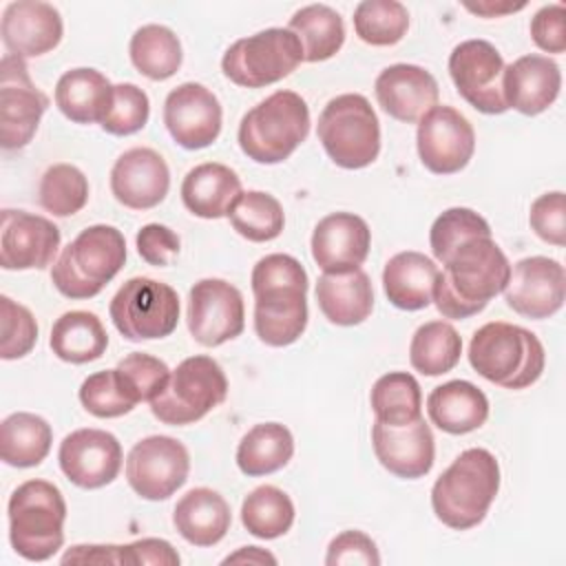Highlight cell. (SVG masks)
Listing matches in <instances>:
<instances>
[{
	"label": "cell",
	"instance_id": "cell-1",
	"mask_svg": "<svg viewBox=\"0 0 566 566\" xmlns=\"http://www.w3.org/2000/svg\"><path fill=\"white\" fill-rule=\"evenodd\" d=\"M509 274L511 263L491 237L471 239L442 263L433 283V303L444 318L475 316L506 287Z\"/></svg>",
	"mask_w": 566,
	"mask_h": 566
},
{
	"label": "cell",
	"instance_id": "cell-2",
	"mask_svg": "<svg viewBox=\"0 0 566 566\" xmlns=\"http://www.w3.org/2000/svg\"><path fill=\"white\" fill-rule=\"evenodd\" d=\"M254 332L270 347H285L307 327V272L290 254H265L252 268Z\"/></svg>",
	"mask_w": 566,
	"mask_h": 566
},
{
	"label": "cell",
	"instance_id": "cell-3",
	"mask_svg": "<svg viewBox=\"0 0 566 566\" xmlns=\"http://www.w3.org/2000/svg\"><path fill=\"white\" fill-rule=\"evenodd\" d=\"M500 491V464L482 447L462 451L433 482L431 506L436 517L455 531L478 526Z\"/></svg>",
	"mask_w": 566,
	"mask_h": 566
},
{
	"label": "cell",
	"instance_id": "cell-4",
	"mask_svg": "<svg viewBox=\"0 0 566 566\" xmlns=\"http://www.w3.org/2000/svg\"><path fill=\"white\" fill-rule=\"evenodd\" d=\"M469 363L489 382L504 389H524L539 380L546 352L531 329L493 321L471 336Z\"/></svg>",
	"mask_w": 566,
	"mask_h": 566
},
{
	"label": "cell",
	"instance_id": "cell-5",
	"mask_svg": "<svg viewBox=\"0 0 566 566\" xmlns=\"http://www.w3.org/2000/svg\"><path fill=\"white\" fill-rule=\"evenodd\" d=\"M126 239L106 223L84 228L51 268L55 290L66 298L97 296L124 268Z\"/></svg>",
	"mask_w": 566,
	"mask_h": 566
},
{
	"label": "cell",
	"instance_id": "cell-6",
	"mask_svg": "<svg viewBox=\"0 0 566 566\" xmlns=\"http://www.w3.org/2000/svg\"><path fill=\"white\" fill-rule=\"evenodd\" d=\"M9 542L29 559L44 562L64 544L66 502L62 491L49 480H27L9 497Z\"/></svg>",
	"mask_w": 566,
	"mask_h": 566
},
{
	"label": "cell",
	"instance_id": "cell-7",
	"mask_svg": "<svg viewBox=\"0 0 566 566\" xmlns=\"http://www.w3.org/2000/svg\"><path fill=\"white\" fill-rule=\"evenodd\" d=\"M310 133V108L294 91H274L239 124V146L256 164L285 161Z\"/></svg>",
	"mask_w": 566,
	"mask_h": 566
},
{
	"label": "cell",
	"instance_id": "cell-8",
	"mask_svg": "<svg viewBox=\"0 0 566 566\" xmlns=\"http://www.w3.org/2000/svg\"><path fill=\"white\" fill-rule=\"evenodd\" d=\"M316 135L327 157L347 170L374 164L380 153L378 115L360 93L332 97L318 115Z\"/></svg>",
	"mask_w": 566,
	"mask_h": 566
},
{
	"label": "cell",
	"instance_id": "cell-9",
	"mask_svg": "<svg viewBox=\"0 0 566 566\" xmlns=\"http://www.w3.org/2000/svg\"><path fill=\"white\" fill-rule=\"evenodd\" d=\"M226 396L228 378L221 365L210 356L197 354L170 371L164 391L150 400V411L164 424H192L219 407Z\"/></svg>",
	"mask_w": 566,
	"mask_h": 566
},
{
	"label": "cell",
	"instance_id": "cell-10",
	"mask_svg": "<svg viewBox=\"0 0 566 566\" xmlns=\"http://www.w3.org/2000/svg\"><path fill=\"white\" fill-rule=\"evenodd\" d=\"M301 62V40L290 29L270 27L232 42L223 53L221 71L237 86L261 88L287 77Z\"/></svg>",
	"mask_w": 566,
	"mask_h": 566
},
{
	"label": "cell",
	"instance_id": "cell-11",
	"mask_svg": "<svg viewBox=\"0 0 566 566\" xmlns=\"http://www.w3.org/2000/svg\"><path fill=\"white\" fill-rule=\"evenodd\" d=\"M108 314L128 340L166 338L179 323V296L168 283L133 276L111 298Z\"/></svg>",
	"mask_w": 566,
	"mask_h": 566
},
{
	"label": "cell",
	"instance_id": "cell-12",
	"mask_svg": "<svg viewBox=\"0 0 566 566\" xmlns=\"http://www.w3.org/2000/svg\"><path fill=\"white\" fill-rule=\"evenodd\" d=\"M188 449L170 436H148L126 455L128 486L144 500H168L188 480Z\"/></svg>",
	"mask_w": 566,
	"mask_h": 566
},
{
	"label": "cell",
	"instance_id": "cell-13",
	"mask_svg": "<svg viewBox=\"0 0 566 566\" xmlns=\"http://www.w3.org/2000/svg\"><path fill=\"white\" fill-rule=\"evenodd\" d=\"M49 108V97L33 84L24 57L4 53L0 62V142L4 150L24 148Z\"/></svg>",
	"mask_w": 566,
	"mask_h": 566
},
{
	"label": "cell",
	"instance_id": "cell-14",
	"mask_svg": "<svg viewBox=\"0 0 566 566\" xmlns=\"http://www.w3.org/2000/svg\"><path fill=\"white\" fill-rule=\"evenodd\" d=\"M504 66L500 51L486 40H464L449 55V75L455 91L486 115L509 111L502 91Z\"/></svg>",
	"mask_w": 566,
	"mask_h": 566
},
{
	"label": "cell",
	"instance_id": "cell-15",
	"mask_svg": "<svg viewBox=\"0 0 566 566\" xmlns=\"http://www.w3.org/2000/svg\"><path fill=\"white\" fill-rule=\"evenodd\" d=\"M188 332L203 347L237 338L245 327L241 292L223 279H201L188 294Z\"/></svg>",
	"mask_w": 566,
	"mask_h": 566
},
{
	"label": "cell",
	"instance_id": "cell-16",
	"mask_svg": "<svg viewBox=\"0 0 566 566\" xmlns=\"http://www.w3.org/2000/svg\"><path fill=\"white\" fill-rule=\"evenodd\" d=\"M418 155L427 170L436 175L460 172L475 150L471 122L453 106H433L418 122Z\"/></svg>",
	"mask_w": 566,
	"mask_h": 566
},
{
	"label": "cell",
	"instance_id": "cell-17",
	"mask_svg": "<svg viewBox=\"0 0 566 566\" xmlns=\"http://www.w3.org/2000/svg\"><path fill=\"white\" fill-rule=\"evenodd\" d=\"M506 305L526 318H548L562 310L566 296L564 265L548 256H526L511 268L502 290Z\"/></svg>",
	"mask_w": 566,
	"mask_h": 566
},
{
	"label": "cell",
	"instance_id": "cell-18",
	"mask_svg": "<svg viewBox=\"0 0 566 566\" xmlns=\"http://www.w3.org/2000/svg\"><path fill=\"white\" fill-rule=\"evenodd\" d=\"M223 111L217 95L197 82H184L166 95L164 124L170 137L188 150H199L217 142Z\"/></svg>",
	"mask_w": 566,
	"mask_h": 566
},
{
	"label": "cell",
	"instance_id": "cell-19",
	"mask_svg": "<svg viewBox=\"0 0 566 566\" xmlns=\"http://www.w3.org/2000/svg\"><path fill=\"white\" fill-rule=\"evenodd\" d=\"M62 473L80 489H102L111 484L122 469V444L104 429L71 431L57 451Z\"/></svg>",
	"mask_w": 566,
	"mask_h": 566
},
{
	"label": "cell",
	"instance_id": "cell-20",
	"mask_svg": "<svg viewBox=\"0 0 566 566\" xmlns=\"http://www.w3.org/2000/svg\"><path fill=\"white\" fill-rule=\"evenodd\" d=\"M60 248V228L27 210H2L0 265L4 270H44Z\"/></svg>",
	"mask_w": 566,
	"mask_h": 566
},
{
	"label": "cell",
	"instance_id": "cell-21",
	"mask_svg": "<svg viewBox=\"0 0 566 566\" xmlns=\"http://www.w3.org/2000/svg\"><path fill=\"white\" fill-rule=\"evenodd\" d=\"M371 444L378 462L402 480H416L431 471L436 458V440L424 418L409 424H371Z\"/></svg>",
	"mask_w": 566,
	"mask_h": 566
},
{
	"label": "cell",
	"instance_id": "cell-22",
	"mask_svg": "<svg viewBox=\"0 0 566 566\" xmlns=\"http://www.w3.org/2000/svg\"><path fill=\"white\" fill-rule=\"evenodd\" d=\"M170 188V170L164 157L146 146H137L117 157L111 168V192L130 210L159 206Z\"/></svg>",
	"mask_w": 566,
	"mask_h": 566
},
{
	"label": "cell",
	"instance_id": "cell-23",
	"mask_svg": "<svg viewBox=\"0 0 566 566\" xmlns=\"http://www.w3.org/2000/svg\"><path fill=\"white\" fill-rule=\"evenodd\" d=\"M371 230L354 212H332L312 232V256L325 274L360 270L369 254Z\"/></svg>",
	"mask_w": 566,
	"mask_h": 566
},
{
	"label": "cell",
	"instance_id": "cell-24",
	"mask_svg": "<svg viewBox=\"0 0 566 566\" xmlns=\"http://www.w3.org/2000/svg\"><path fill=\"white\" fill-rule=\"evenodd\" d=\"M7 53L38 57L53 51L64 33L60 11L40 0H18L7 4L0 24Z\"/></svg>",
	"mask_w": 566,
	"mask_h": 566
},
{
	"label": "cell",
	"instance_id": "cell-25",
	"mask_svg": "<svg viewBox=\"0 0 566 566\" xmlns=\"http://www.w3.org/2000/svg\"><path fill=\"white\" fill-rule=\"evenodd\" d=\"M380 108L405 124L420 122L424 113L438 106V82L418 64H391L380 71L374 84Z\"/></svg>",
	"mask_w": 566,
	"mask_h": 566
},
{
	"label": "cell",
	"instance_id": "cell-26",
	"mask_svg": "<svg viewBox=\"0 0 566 566\" xmlns=\"http://www.w3.org/2000/svg\"><path fill=\"white\" fill-rule=\"evenodd\" d=\"M562 73L555 60L528 53L504 66L502 91L509 108L522 115L544 113L559 95Z\"/></svg>",
	"mask_w": 566,
	"mask_h": 566
},
{
	"label": "cell",
	"instance_id": "cell-27",
	"mask_svg": "<svg viewBox=\"0 0 566 566\" xmlns=\"http://www.w3.org/2000/svg\"><path fill=\"white\" fill-rule=\"evenodd\" d=\"M232 513L221 493L197 486L179 497L172 511L177 533L192 546H214L230 531Z\"/></svg>",
	"mask_w": 566,
	"mask_h": 566
},
{
	"label": "cell",
	"instance_id": "cell-28",
	"mask_svg": "<svg viewBox=\"0 0 566 566\" xmlns=\"http://www.w3.org/2000/svg\"><path fill=\"white\" fill-rule=\"evenodd\" d=\"M241 192L239 175L230 166L217 161H206L190 168L181 181L184 206L201 219L228 217Z\"/></svg>",
	"mask_w": 566,
	"mask_h": 566
},
{
	"label": "cell",
	"instance_id": "cell-29",
	"mask_svg": "<svg viewBox=\"0 0 566 566\" xmlns=\"http://www.w3.org/2000/svg\"><path fill=\"white\" fill-rule=\"evenodd\" d=\"M431 422L451 436H464L480 429L489 418V400L480 387L469 380H449L438 385L427 398Z\"/></svg>",
	"mask_w": 566,
	"mask_h": 566
},
{
	"label": "cell",
	"instance_id": "cell-30",
	"mask_svg": "<svg viewBox=\"0 0 566 566\" xmlns=\"http://www.w3.org/2000/svg\"><path fill=\"white\" fill-rule=\"evenodd\" d=\"M438 272L436 261L422 252H398L385 263L382 270L385 296L398 310H422L433 301V283Z\"/></svg>",
	"mask_w": 566,
	"mask_h": 566
},
{
	"label": "cell",
	"instance_id": "cell-31",
	"mask_svg": "<svg viewBox=\"0 0 566 566\" xmlns=\"http://www.w3.org/2000/svg\"><path fill=\"white\" fill-rule=\"evenodd\" d=\"M316 301L323 316L343 327L360 325L374 310V287L363 270L318 276Z\"/></svg>",
	"mask_w": 566,
	"mask_h": 566
},
{
	"label": "cell",
	"instance_id": "cell-32",
	"mask_svg": "<svg viewBox=\"0 0 566 566\" xmlns=\"http://www.w3.org/2000/svg\"><path fill=\"white\" fill-rule=\"evenodd\" d=\"M113 102V84L95 69H71L55 84V104L75 124H102Z\"/></svg>",
	"mask_w": 566,
	"mask_h": 566
},
{
	"label": "cell",
	"instance_id": "cell-33",
	"mask_svg": "<svg viewBox=\"0 0 566 566\" xmlns=\"http://www.w3.org/2000/svg\"><path fill=\"white\" fill-rule=\"evenodd\" d=\"M49 345L60 360L84 365L104 356L108 334L93 312L71 310L53 323Z\"/></svg>",
	"mask_w": 566,
	"mask_h": 566
},
{
	"label": "cell",
	"instance_id": "cell-34",
	"mask_svg": "<svg viewBox=\"0 0 566 566\" xmlns=\"http://www.w3.org/2000/svg\"><path fill=\"white\" fill-rule=\"evenodd\" d=\"M51 424L29 411H15L0 424V458L9 467H38L51 451Z\"/></svg>",
	"mask_w": 566,
	"mask_h": 566
},
{
	"label": "cell",
	"instance_id": "cell-35",
	"mask_svg": "<svg viewBox=\"0 0 566 566\" xmlns=\"http://www.w3.org/2000/svg\"><path fill=\"white\" fill-rule=\"evenodd\" d=\"M294 455V438L281 422L254 424L237 447V467L250 478L283 469Z\"/></svg>",
	"mask_w": 566,
	"mask_h": 566
},
{
	"label": "cell",
	"instance_id": "cell-36",
	"mask_svg": "<svg viewBox=\"0 0 566 566\" xmlns=\"http://www.w3.org/2000/svg\"><path fill=\"white\" fill-rule=\"evenodd\" d=\"M303 46V62H323L334 57L345 42V22L327 4H307L290 18L287 27Z\"/></svg>",
	"mask_w": 566,
	"mask_h": 566
},
{
	"label": "cell",
	"instance_id": "cell-37",
	"mask_svg": "<svg viewBox=\"0 0 566 566\" xmlns=\"http://www.w3.org/2000/svg\"><path fill=\"white\" fill-rule=\"evenodd\" d=\"M133 66L148 80L161 82L172 77L181 66V42L164 24L139 27L128 44Z\"/></svg>",
	"mask_w": 566,
	"mask_h": 566
},
{
	"label": "cell",
	"instance_id": "cell-38",
	"mask_svg": "<svg viewBox=\"0 0 566 566\" xmlns=\"http://www.w3.org/2000/svg\"><path fill=\"white\" fill-rule=\"evenodd\" d=\"M462 338L447 321L420 325L409 343V363L424 376H442L460 363Z\"/></svg>",
	"mask_w": 566,
	"mask_h": 566
},
{
	"label": "cell",
	"instance_id": "cell-39",
	"mask_svg": "<svg viewBox=\"0 0 566 566\" xmlns=\"http://www.w3.org/2000/svg\"><path fill=\"white\" fill-rule=\"evenodd\" d=\"M376 420L385 424H409L422 418V391L418 380L407 371H389L380 376L369 396Z\"/></svg>",
	"mask_w": 566,
	"mask_h": 566
},
{
	"label": "cell",
	"instance_id": "cell-40",
	"mask_svg": "<svg viewBox=\"0 0 566 566\" xmlns=\"http://www.w3.org/2000/svg\"><path fill=\"white\" fill-rule=\"evenodd\" d=\"M241 522L254 537L276 539L292 528L294 504L283 489L261 484L245 495L241 504Z\"/></svg>",
	"mask_w": 566,
	"mask_h": 566
},
{
	"label": "cell",
	"instance_id": "cell-41",
	"mask_svg": "<svg viewBox=\"0 0 566 566\" xmlns=\"http://www.w3.org/2000/svg\"><path fill=\"white\" fill-rule=\"evenodd\" d=\"M228 217L232 228L252 243H265L276 239L285 226V214L279 199L261 190L241 192L232 203Z\"/></svg>",
	"mask_w": 566,
	"mask_h": 566
},
{
	"label": "cell",
	"instance_id": "cell-42",
	"mask_svg": "<svg viewBox=\"0 0 566 566\" xmlns=\"http://www.w3.org/2000/svg\"><path fill=\"white\" fill-rule=\"evenodd\" d=\"M409 29L407 7L396 0H363L354 9V31L371 46H394Z\"/></svg>",
	"mask_w": 566,
	"mask_h": 566
},
{
	"label": "cell",
	"instance_id": "cell-43",
	"mask_svg": "<svg viewBox=\"0 0 566 566\" xmlns=\"http://www.w3.org/2000/svg\"><path fill=\"white\" fill-rule=\"evenodd\" d=\"M38 201L53 217H71L88 201V179L73 164H53L40 179Z\"/></svg>",
	"mask_w": 566,
	"mask_h": 566
},
{
	"label": "cell",
	"instance_id": "cell-44",
	"mask_svg": "<svg viewBox=\"0 0 566 566\" xmlns=\"http://www.w3.org/2000/svg\"><path fill=\"white\" fill-rule=\"evenodd\" d=\"M478 237H491V228L486 219L471 208L444 210L429 230L431 252L440 263H444L462 243Z\"/></svg>",
	"mask_w": 566,
	"mask_h": 566
},
{
	"label": "cell",
	"instance_id": "cell-45",
	"mask_svg": "<svg viewBox=\"0 0 566 566\" xmlns=\"http://www.w3.org/2000/svg\"><path fill=\"white\" fill-rule=\"evenodd\" d=\"M80 402L95 418H119L137 405L128 396L115 369H102L84 378L80 387Z\"/></svg>",
	"mask_w": 566,
	"mask_h": 566
},
{
	"label": "cell",
	"instance_id": "cell-46",
	"mask_svg": "<svg viewBox=\"0 0 566 566\" xmlns=\"http://www.w3.org/2000/svg\"><path fill=\"white\" fill-rule=\"evenodd\" d=\"M115 371L135 402H150L157 394L164 391L170 378L168 365L144 352H133L124 356L117 363Z\"/></svg>",
	"mask_w": 566,
	"mask_h": 566
},
{
	"label": "cell",
	"instance_id": "cell-47",
	"mask_svg": "<svg viewBox=\"0 0 566 566\" xmlns=\"http://www.w3.org/2000/svg\"><path fill=\"white\" fill-rule=\"evenodd\" d=\"M148 115H150L148 95L137 84L124 82L113 86V102L99 126L111 135L126 137L142 130L148 122Z\"/></svg>",
	"mask_w": 566,
	"mask_h": 566
},
{
	"label": "cell",
	"instance_id": "cell-48",
	"mask_svg": "<svg viewBox=\"0 0 566 566\" xmlns=\"http://www.w3.org/2000/svg\"><path fill=\"white\" fill-rule=\"evenodd\" d=\"M38 340V323L33 314L9 298L0 296V356L2 360H18L27 356Z\"/></svg>",
	"mask_w": 566,
	"mask_h": 566
},
{
	"label": "cell",
	"instance_id": "cell-49",
	"mask_svg": "<svg viewBox=\"0 0 566 566\" xmlns=\"http://www.w3.org/2000/svg\"><path fill=\"white\" fill-rule=\"evenodd\" d=\"M528 223L533 232L557 248L566 245V201L562 190L544 192L531 203Z\"/></svg>",
	"mask_w": 566,
	"mask_h": 566
},
{
	"label": "cell",
	"instance_id": "cell-50",
	"mask_svg": "<svg viewBox=\"0 0 566 566\" xmlns=\"http://www.w3.org/2000/svg\"><path fill=\"white\" fill-rule=\"evenodd\" d=\"M327 566H347V564H363V566H378L380 555L376 542L363 531H343L338 533L325 555Z\"/></svg>",
	"mask_w": 566,
	"mask_h": 566
},
{
	"label": "cell",
	"instance_id": "cell-51",
	"mask_svg": "<svg viewBox=\"0 0 566 566\" xmlns=\"http://www.w3.org/2000/svg\"><path fill=\"white\" fill-rule=\"evenodd\" d=\"M137 252L139 256L155 268H166L172 263V259L179 254V237L168 226L161 223H146L137 237Z\"/></svg>",
	"mask_w": 566,
	"mask_h": 566
},
{
	"label": "cell",
	"instance_id": "cell-52",
	"mask_svg": "<svg viewBox=\"0 0 566 566\" xmlns=\"http://www.w3.org/2000/svg\"><path fill=\"white\" fill-rule=\"evenodd\" d=\"M531 38L546 53L566 51V31H564V4H546L531 20Z\"/></svg>",
	"mask_w": 566,
	"mask_h": 566
},
{
	"label": "cell",
	"instance_id": "cell-53",
	"mask_svg": "<svg viewBox=\"0 0 566 566\" xmlns=\"http://www.w3.org/2000/svg\"><path fill=\"white\" fill-rule=\"evenodd\" d=\"M181 557L179 553L172 548L170 542L159 539V537H144V539H135L130 544L119 546V564H128V566H144V564H153V566H179Z\"/></svg>",
	"mask_w": 566,
	"mask_h": 566
},
{
	"label": "cell",
	"instance_id": "cell-54",
	"mask_svg": "<svg viewBox=\"0 0 566 566\" xmlns=\"http://www.w3.org/2000/svg\"><path fill=\"white\" fill-rule=\"evenodd\" d=\"M62 564H119V546L77 544L62 555Z\"/></svg>",
	"mask_w": 566,
	"mask_h": 566
},
{
	"label": "cell",
	"instance_id": "cell-55",
	"mask_svg": "<svg viewBox=\"0 0 566 566\" xmlns=\"http://www.w3.org/2000/svg\"><path fill=\"white\" fill-rule=\"evenodd\" d=\"M221 564H276V557L259 546H241L239 551L223 557Z\"/></svg>",
	"mask_w": 566,
	"mask_h": 566
},
{
	"label": "cell",
	"instance_id": "cell-56",
	"mask_svg": "<svg viewBox=\"0 0 566 566\" xmlns=\"http://www.w3.org/2000/svg\"><path fill=\"white\" fill-rule=\"evenodd\" d=\"M471 13H478V15H486V18H493V15H504V13H511V11H520L524 9L526 4L520 2V4H491V2H482V4H464Z\"/></svg>",
	"mask_w": 566,
	"mask_h": 566
}]
</instances>
